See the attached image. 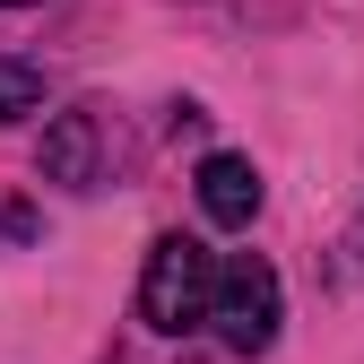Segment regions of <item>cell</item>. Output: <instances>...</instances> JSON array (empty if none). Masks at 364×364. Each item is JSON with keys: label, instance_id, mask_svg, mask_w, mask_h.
<instances>
[{"label": "cell", "instance_id": "1", "mask_svg": "<svg viewBox=\"0 0 364 364\" xmlns=\"http://www.w3.org/2000/svg\"><path fill=\"white\" fill-rule=\"evenodd\" d=\"M278 321H287V287H278V269H269L260 252H235V260H217V287H208V321L225 355H269L278 347Z\"/></svg>", "mask_w": 364, "mask_h": 364}, {"label": "cell", "instance_id": "2", "mask_svg": "<svg viewBox=\"0 0 364 364\" xmlns=\"http://www.w3.org/2000/svg\"><path fill=\"white\" fill-rule=\"evenodd\" d=\"M208 287H217V252L200 235H156L148 243V269H139V321L182 338L208 321Z\"/></svg>", "mask_w": 364, "mask_h": 364}, {"label": "cell", "instance_id": "3", "mask_svg": "<svg viewBox=\"0 0 364 364\" xmlns=\"http://www.w3.org/2000/svg\"><path fill=\"white\" fill-rule=\"evenodd\" d=\"M191 191H200V217L217 225V235H243V225L260 217V165L252 156H235V148H217V156H200V173H191Z\"/></svg>", "mask_w": 364, "mask_h": 364}, {"label": "cell", "instance_id": "4", "mask_svg": "<svg viewBox=\"0 0 364 364\" xmlns=\"http://www.w3.org/2000/svg\"><path fill=\"white\" fill-rule=\"evenodd\" d=\"M43 182H70V191L96 182V122L87 113H53V130H43Z\"/></svg>", "mask_w": 364, "mask_h": 364}, {"label": "cell", "instance_id": "5", "mask_svg": "<svg viewBox=\"0 0 364 364\" xmlns=\"http://www.w3.org/2000/svg\"><path fill=\"white\" fill-rule=\"evenodd\" d=\"M43 113V70L35 61H0V122H26Z\"/></svg>", "mask_w": 364, "mask_h": 364}, {"label": "cell", "instance_id": "6", "mask_svg": "<svg viewBox=\"0 0 364 364\" xmlns=\"http://www.w3.org/2000/svg\"><path fill=\"white\" fill-rule=\"evenodd\" d=\"M0 9H35V0H0Z\"/></svg>", "mask_w": 364, "mask_h": 364}, {"label": "cell", "instance_id": "7", "mask_svg": "<svg viewBox=\"0 0 364 364\" xmlns=\"http://www.w3.org/2000/svg\"><path fill=\"white\" fill-rule=\"evenodd\" d=\"M355 252H364V217H355Z\"/></svg>", "mask_w": 364, "mask_h": 364}]
</instances>
